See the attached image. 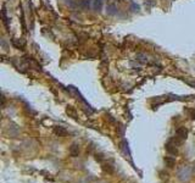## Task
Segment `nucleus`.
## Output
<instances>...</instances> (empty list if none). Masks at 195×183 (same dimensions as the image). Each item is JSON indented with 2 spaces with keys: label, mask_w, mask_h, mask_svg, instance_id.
<instances>
[{
  "label": "nucleus",
  "mask_w": 195,
  "mask_h": 183,
  "mask_svg": "<svg viewBox=\"0 0 195 183\" xmlns=\"http://www.w3.org/2000/svg\"><path fill=\"white\" fill-rule=\"evenodd\" d=\"M178 178L181 179V181H188L189 178H190V176H191V168L189 167V166H183V167H181L179 170H178Z\"/></svg>",
  "instance_id": "nucleus-1"
},
{
  "label": "nucleus",
  "mask_w": 195,
  "mask_h": 183,
  "mask_svg": "<svg viewBox=\"0 0 195 183\" xmlns=\"http://www.w3.org/2000/svg\"><path fill=\"white\" fill-rule=\"evenodd\" d=\"M176 136H177L181 140L187 139V137H188V129H187L186 127H179V128L176 131Z\"/></svg>",
  "instance_id": "nucleus-2"
},
{
  "label": "nucleus",
  "mask_w": 195,
  "mask_h": 183,
  "mask_svg": "<svg viewBox=\"0 0 195 183\" xmlns=\"http://www.w3.org/2000/svg\"><path fill=\"white\" fill-rule=\"evenodd\" d=\"M78 154H79V147H78V144H72V145H71V148H70V155L76 158V156H78Z\"/></svg>",
  "instance_id": "nucleus-3"
},
{
  "label": "nucleus",
  "mask_w": 195,
  "mask_h": 183,
  "mask_svg": "<svg viewBox=\"0 0 195 183\" xmlns=\"http://www.w3.org/2000/svg\"><path fill=\"white\" fill-rule=\"evenodd\" d=\"M54 133L56 134V136H59V137H64V136H66L67 134V131L64 128V127H55L54 128Z\"/></svg>",
  "instance_id": "nucleus-4"
},
{
  "label": "nucleus",
  "mask_w": 195,
  "mask_h": 183,
  "mask_svg": "<svg viewBox=\"0 0 195 183\" xmlns=\"http://www.w3.org/2000/svg\"><path fill=\"white\" fill-rule=\"evenodd\" d=\"M102 4H104V0H93V3H91V6L95 11H100L101 7H102Z\"/></svg>",
  "instance_id": "nucleus-5"
},
{
  "label": "nucleus",
  "mask_w": 195,
  "mask_h": 183,
  "mask_svg": "<svg viewBox=\"0 0 195 183\" xmlns=\"http://www.w3.org/2000/svg\"><path fill=\"white\" fill-rule=\"evenodd\" d=\"M165 165L167 167H173L174 165H176V159H174L173 156H166L165 158Z\"/></svg>",
  "instance_id": "nucleus-6"
},
{
  "label": "nucleus",
  "mask_w": 195,
  "mask_h": 183,
  "mask_svg": "<svg viewBox=\"0 0 195 183\" xmlns=\"http://www.w3.org/2000/svg\"><path fill=\"white\" fill-rule=\"evenodd\" d=\"M106 12H107L109 15H115V14L117 12V7H116L114 4H110V5H107V7H106Z\"/></svg>",
  "instance_id": "nucleus-7"
},
{
  "label": "nucleus",
  "mask_w": 195,
  "mask_h": 183,
  "mask_svg": "<svg viewBox=\"0 0 195 183\" xmlns=\"http://www.w3.org/2000/svg\"><path fill=\"white\" fill-rule=\"evenodd\" d=\"M121 149L125 151V154H127L128 156H130V152H129V149H128V144H127L126 140H123L122 143H121Z\"/></svg>",
  "instance_id": "nucleus-8"
},
{
  "label": "nucleus",
  "mask_w": 195,
  "mask_h": 183,
  "mask_svg": "<svg viewBox=\"0 0 195 183\" xmlns=\"http://www.w3.org/2000/svg\"><path fill=\"white\" fill-rule=\"evenodd\" d=\"M102 168H104L105 171H107L109 174H112V172H114V167H112L111 165H109V164H102Z\"/></svg>",
  "instance_id": "nucleus-9"
},
{
  "label": "nucleus",
  "mask_w": 195,
  "mask_h": 183,
  "mask_svg": "<svg viewBox=\"0 0 195 183\" xmlns=\"http://www.w3.org/2000/svg\"><path fill=\"white\" fill-rule=\"evenodd\" d=\"M80 6L84 7V9H88L90 6V0H80Z\"/></svg>",
  "instance_id": "nucleus-10"
},
{
  "label": "nucleus",
  "mask_w": 195,
  "mask_h": 183,
  "mask_svg": "<svg viewBox=\"0 0 195 183\" xmlns=\"http://www.w3.org/2000/svg\"><path fill=\"white\" fill-rule=\"evenodd\" d=\"M190 117L193 118V120H195V110L193 111V113H191V115H190Z\"/></svg>",
  "instance_id": "nucleus-11"
}]
</instances>
